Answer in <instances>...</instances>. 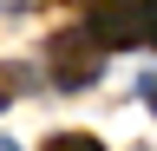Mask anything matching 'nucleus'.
<instances>
[{
	"label": "nucleus",
	"instance_id": "obj_1",
	"mask_svg": "<svg viewBox=\"0 0 157 151\" xmlns=\"http://www.w3.org/2000/svg\"><path fill=\"white\" fill-rule=\"evenodd\" d=\"M46 72H52L59 92H85L98 72H105V46H98L85 26H66V33L46 40Z\"/></svg>",
	"mask_w": 157,
	"mask_h": 151
},
{
	"label": "nucleus",
	"instance_id": "obj_2",
	"mask_svg": "<svg viewBox=\"0 0 157 151\" xmlns=\"http://www.w3.org/2000/svg\"><path fill=\"white\" fill-rule=\"evenodd\" d=\"M85 33H92L98 46H137V40H144V26H137V0H92Z\"/></svg>",
	"mask_w": 157,
	"mask_h": 151
},
{
	"label": "nucleus",
	"instance_id": "obj_3",
	"mask_svg": "<svg viewBox=\"0 0 157 151\" xmlns=\"http://www.w3.org/2000/svg\"><path fill=\"white\" fill-rule=\"evenodd\" d=\"M46 151H105V145L85 138V131H59V138H46Z\"/></svg>",
	"mask_w": 157,
	"mask_h": 151
},
{
	"label": "nucleus",
	"instance_id": "obj_4",
	"mask_svg": "<svg viewBox=\"0 0 157 151\" xmlns=\"http://www.w3.org/2000/svg\"><path fill=\"white\" fill-rule=\"evenodd\" d=\"M137 26H144V40L157 46V0H137Z\"/></svg>",
	"mask_w": 157,
	"mask_h": 151
},
{
	"label": "nucleus",
	"instance_id": "obj_5",
	"mask_svg": "<svg viewBox=\"0 0 157 151\" xmlns=\"http://www.w3.org/2000/svg\"><path fill=\"white\" fill-rule=\"evenodd\" d=\"M137 92H144V105H151V118H157V72H144V85H137Z\"/></svg>",
	"mask_w": 157,
	"mask_h": 151
},
{
	"label": "nucleus",
	"instance_id": "obj_6",
	"mask_svg": "<svg viewBox=\"0 0 157 151\" xmlns=\"http://www.w3.org/2000/svg\"><path fill=\"white\" fill-rule=\"evenodd\" d=\"M13 79H20V72H13V66H0V105L13 99Z\"/></svg>",
	"mask_w": 157,
	"mask_h": 151
},
{
	"label": "nucleus",
	"instance_id": "obj_7",
	"mask_svg": "<svg viewBox=\"0 0 157 151\" xmlns=\"http://www.w3.org/2000/svg\"><path fill=\"white\" fill-rule=\"evenodd\" d=\"M26 7H39V0H0V13H26Z\"/></svg>",
	"mask_w": 157,
	"mask_h": 151
},
{
	"label": "nucleus",
	"instance_id": "obj_8",
	"mask_svg": "<svg viewBox=\"0 0 157 151\" xmlns=\"http://www.w3.org/2000/svg\"><path fill=\"white\" fill-rule=\"evenodd\" d=\"M0 151H20V145H13V138H0Z\"/></svg>",
	"mask_w": 157,
	"mask_h": 151
}]
</instances>
